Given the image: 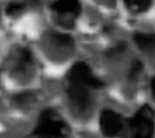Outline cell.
<instances>
[{"instance_id":"obj_2","label":"cell","mask_w":155,"mask_h":138,"mask_svg":"<svg viewBox=\"0 0 155 138\" xmlns=\"http://www.w3.org/2000/svg\"><path fill=\"white\" fill-rule=\"evenodd\" d=\"M68 136L70 127L58 112L52 108H46L41 112L32 131L34 138H68Z\"/></svg>"},{"instance_id":"obj_9","label":"cell","mask_w":155,"mask_h":138,"mask_svg":"<svg viewBox=\"0 0 155 138\" xmlns=\"http://www.w3.org/2000/svg\"><path fill=\"white\" fill-rule=\"evenodd\" d=\"M38 3H40V0H12L6 6L5 12L6 15L15 18L26 10L28 6H36Z\"/></svg>"},{"instance_id":"obj_8","label":"cell","mask_w":155,"mask_h":138,"mask_svg":"<svg viewBox=\"0 0 155 138\" xmlns=\"http://www.w3.org/2000/svg\"><path fill=\"white\" fill-rule=\"evenodd\" d=\"M133 40L137 47L145 55H155V34L135 32Z\"/></svg>"},{"instance_id":"obj_7","label":"cell","mask_w":155,"mask_h":138,"mask_svg":"<svg viewBox=\"0 0 155 138\" xmlns=\"http://www.w3.org/2000/svg\"><path fill=\"white\" fill-rule=\"evenodd\" d=\"M47 42L51 47H55L57 51L60 50H71L74 47V41L73 39L67 35V34H62V32H55V31H50L47 34Z\"/></svg>"},{"instance_id":"obj_11","label":"cell","mask_w":155,"mask_h":138,"mask_svg":"<svg viewBox=\"0 0 155 138\" xmlns=\"http://www.w3.org/2000/svg\"><path fill=\"white\" fill-rule=\"evenodd\" d=\"M35 101V95L31 92H21L12 97V103L18 107H28Z\"/></svg>"},{"instance_id":"obj_6","label":"cell","mask_w":155,"mask_h":138,"mask_svg":"<svg viewBox=\"0 0 155 138\" xmlns=\"http://www.w3.org/2000/svg\"><path fill=\"white\" fill-rule=\"evenodd\" d=\"M32 66H34V56L31 51L26 47H22L16 52L15 60L11 66V75L14 77L25 76Z\"/></svg>"},{"instance_id":"obj_3","label":"cell","mask_w":155,"mask_h":138,"mask_svg":"<svg viewBox=\"0 0 155 138\" xmlns=\"http://www.w3.org/2000/svg\"><path fill=\"white\" fill-rule=\"evenodd\" d=\"M155 112L149 105L141 106L128 121L129 138H153Z\"/></svg>"},{"instance_id":"obj_1","label":"cell","mask_w":155,"mask_h":138,"mask_svg":"<svg viewBox=\"0 0 155 138\" xmlns=\"http://www.w3.org/2000/svg\"><path fill=\"white\" fill-rule=\"evenodd\" d=\"M103 87L86 62L78 61L71 66L64 79V91L72 113L87 118L94 106V93Z\"/></svg>"},{"instance_id":"obj_4","label":"cell","mask_w":155,"mask_h":138,"mask_svg":"<svg viewBox=\"0 0 155 138\" xmlns=\"http://www.w3.org/2000/svg\"><path fill=\"white\" fill-rule=\"evenodd\" d=\"M51 10L55 12L57 22L64 29H71L74 20L81 15L80 0H56L51 4Z\"/></svg>"},{"instance_id":"obj_12","label":"cell","mask_w":155,"mask_h":138,"mask_svg":"<svg viewBox=\"0 0 155 138\" xmlns=\"http://www.w3.org/2000/svg\"><path fill=\"white\" fill-rule=\"evenodd\" d=\"M150 90H151V95H153L154 101H155V77H153L150 81Z\"/></svg>"},{"instance_id":"obj_5","label":"cell","mask_w":155,"mask_h":138,"mask_svg":"<svg viewBox=\"0 0 155 138\" xmlns=\"http://www.w3.org/2000/svg\"><path fill=\"white\" fill-rule=\"evenodd\" d=\"M99 126L103 136L107 138L119 137L125 128V119L122 115L109 108H104L99 116Z\"/></svg>"},{"instance_id":"obj_10","label":"cell","mask_w":155,"mask_h":138,"mask_svg":"<svg viewBox=\"0 0 155 138\" xmlns=\"http://www.w3.org/2000/svg\"><path fill=\"white\" fill-rule=\"evenodd\" d=\"M123 2L125 3L127 8L135 14L147 11L151 5V0H123Z\"/></svg>"}]
</instances>
